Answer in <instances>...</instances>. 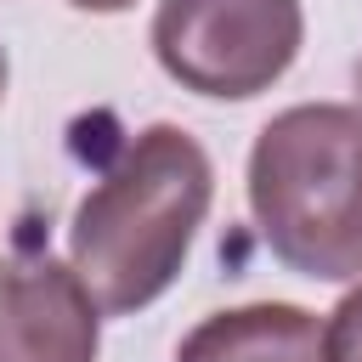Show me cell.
<instances>
[{
    "instance_id": "1",
    "label": "cell",
    "mask_w": 362,
    "mask_h": 362,
    "mask_svg": "<svg viewBox=\"0 0 362 362\" xmlns=\"http://www.w3.org/2000/svg\"><path fill=\"white\" fill-rule=\"evenodd\" d=\"M209 198V153L181 124H147L79 198L68 226V266L107 317H130L181 277Z\"/></svg>"
},
{
    "instance_id": "2",
    "label": "cell",
    "mask_w": 362,
    "mask_h": 362,
    "mask_svg": "<svg viewBox=\"0 0 362 362\" xmlns=\"http://www.w3.org/2000/svg\"><path fill=\"white\" fill-rule=\"evenodd\" d=\"M249 209L288 272L362 277V107L300 102L266 119L249 147Z\"/></svg>"
},
{
    "instance_id": "3",
    "label": "cell",
    "mask_w": 362,
    "mask_h": 362,
    "mask_svg": "<svg viewBox=\"0 0 362 362\" xmlns=\"http://www.w3.org/2000/svg\"><path fill=\"white\" fill-rule=\"evenodd\" d=\"M300 0H158L153 57L158 68L215 102H249L272 90L300 57Z\"/></svg>"
},
{
    "instance_id": "4",
    "label": "cell",
    "mask_w": 362,
    "mask_h": 362,
    "mask_svg": "<svg viewBox=\"0 0 362 362\" xmlns=\"http://www.w3.org/2000/svg\"><path fill=\"white\" fill-rule=\"evenodd\" d=\"M102 305L51 255L0 260V362H96Z\"/></svg>"
},
{
    "instance_id": "5",
    "label": "cell",
    "mask_w": 362,
    "mask_h": 362,
    "mask_svg": "<svg viewBox=\"0 0 362 362\" xmlns=\"http://www.w3.org/2000/svg\"><path fill=\"white\" fill-rule=\"evenodd\" d=\"M322 339L328 322H317L305 305L260 300V305L204 317L181 339L175 362H328Z\"/></svg>"
},
{
    "instance_id": "6",
    "label": "cell",
    "mask_w": 362,
    "mask_h": 362,
    "mask_svg": "<svg viewBox=\"0 0 362 362\" xmlns=\"http://www.w3.org/2000/svg\"><path fill=\"white\" fill-rule=\"evenodd\" d=\"M328 362H362V283L328 311V339H322Z\"/></svg>"
},
{
    "instance_id": "7",
    "label": "cell",
    "mask_w": 362,
    "mask_h": 362,
    "mask_svg": "<svg viewBox=\"0 0 362 362\" xmlns=\"http://www.w3.org/2000/svg\"><path fill=\"white\" fill-rule=\"evenodd\" d=\"M68 6H79V11H124L136 0H68Z\"/></svg>"
},
{
    "instance_id": "8",
    "label": "cell",
    "mask_w": 362,
    "mask_h": 362,
    "mask_svg": "<svg viewBox=\"0 0 362 362\" xmlns=\"http://www.w3.org/2000/svg\"><path fill=\"white\" fill-rule=\"evenodd\" d=\"M6 74H11V68H6V51H0V102H6Z\"/></svg>"
},
{
    "instance_id": "9",
    "label": "cell",
    "mask_w": 362,
    "mask_h": 362,
    "mask_svg": "<svg viewBox=\"0 0 362 362\" xmlns=\"http://www.w3.org/2000/svg\"><path fill=\"white\" fill-rule=\"evenodd\" d=\"M356 90H362V62H356Z\"/></svg>"
}]
</instances>
